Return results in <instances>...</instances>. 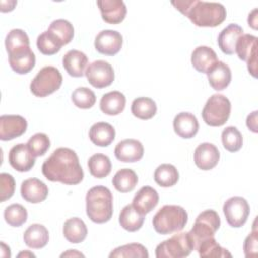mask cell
Wrapping results in <instances>:
<instances>
[{
	"label": "cell",
	"mask_w": 258,
	"mask_h": 258,
	"mask_svg": "<svg viewBox=\"0 0 258 258\" xmlns=\"http://www.w3.org/2000/svg\"><path fill=\"white\" fill-rule=\"evenodd\" d=\"M41 170L44 177L48 180L68 185L78 184L84 178V171L77 153L67 147L55 149L44 160Z\"/></svg>",
	"instance_id": "1"
},
{
	"label": "cell",
	"mask_w": 258,
	"mask_h": 258,
	"mask_svg": "<svg viewBox=\"0 0 258 258\" xmlns=\"http://www.w3.org/2000/svg\"><path fill=\"white\" fill-rule=\"evenodd\" d=\"M171 4L199 27H216L227 16L226 8L218 2L200 0H177Z\"/></svg>",
	"instance_id": "2"
},
{
	"label": "cell",
	"mask_w": 258,
	"mask_h": 258,
	"mask_svg": "<svg viewBox=\"0 0 258 258\" xmlns=\"http://www.w3.org/2000/svg\"><path fill=\"white\" fill-rule=\"evenodd\" d=\"M86 212L94 223L103 224L110 221L113 215V196L111 190L103 185L90 188L86 195Z\"/></svg>",
	"instance_id": "3"
},
{
	"label": "cell",
	"mask_w": 258,
	"mask_h": 258,
	"mask_svg": "<svg viewBox=\"0 0 258 258\" xmlns=\"http://www.w3.org/2000/svg\"><path fill=\"white\" fill-rule=\"evenodd\" d=\"M186 211L177 205H165L158 210L152 219L156 233L168 235L181 231L187 223Z\"/></svg>",
	"instance_id": "4"
},
{
	"label": "cell",
	"mask_w": 258,
	"mask_h": 258,
	"mask_svg": "<svg viewBox=\"0 0 258 258\" xmlns=\"http://www.w3.org/2000/svg\"><path fill=\"white\" fill-rule=\"evenodd\" d=\"M221 226V220L218 213L214 210H206L202 212L196 219L194 227L188 233L192 244V249L204 240L215 237V233Z\"/></svg>",
	"instance_id": "5"
},
{
	"label": "cell",
	"mask_w": 258,
	"mask_h": 258,
	"mask_svg": "<svg viewBox=\"0 0 258 258\" xmlns=\"http://www.w3.org/2000/svg\"><path fill=\"white\" fill-rule=\"evenodd\" d=\"M231 114V103L227 97L221 94L211 96L203 111L202 117L205 123L212 127L223 126Z\"/></svg>",
	"instance_id": "6"
},
{
	"label": "cell",
	"mask_w": 258,
	"mask_h": 258,
	"mask_svg": "<svg viewBox=\"0 0 258 258\" xmlns=\"http://www.w3.org/2000/svg\"><path fill=\"white\" fill-rule=\"evenodd\" d=\"M62 84L60 72L51 66H47L38 71L37 75L30 83V91L35 97L43 98L57 91Z\"/></svg>",
	"instance_id": "7"
},
{
	"label": "cell",
	"mask_w": 258,
	"mask_h": 258,
	"mask_svg": "<svg viewBox=\"0 0 258 258\" xmlns=\"http://www.w3.org/2000/svg\"><path fill=\"white\" fill-rule=\"evenodd\" d=\"M192 250L188 233H178L158 244L155 256L157 258H182L188 256Z\"/></svg>",
	"instance_id": "8"
},
{
	"label": "cell",
	"mask_w": 258,
	"mask_h": 258,
	"mask_svg": "<svg viewBox=\"0 0 258 258\" xmlns=\"http://www.w3.org/2000/svg\"><path fill=\"white\" fill-rule=\"evenodd\" d=\"M223 212L227 223L231 227L240 228L247 222L250 214V206L246 199L236 196L228 199L225 202Z\"/></svg>",
	"instance_id": "9"
},
{
	"label": "cell",
	"mask_w": 258,
	"mask_h": 258,
	"mask_svg": "<svg viewBox=\"0 0 258 258\" xmlns=\"http://www.w3.org/2000/svg\"><path fill=\"white\" fill-rule=\"evenodd\" d=\"M85 75L88 82L97 89H103L110 86L115 79L113 67L108 61L102 59L90 63L86 69Z\"/></svg>",
	"instance_id": "10"
},
{
	"label": "cell",
	"mask_w": 258,
	"mask_h": 258,
	"mask_svg": "<svg viewBox=\"0 0 258 258\" xmlns=\"http://www.w3.org/2000/svg\"><path fill=\"white\" fill-rule=\"evenodd\" d=\"M235 52L241 60L247 62L249 73L256 78L257 73V37L252 34H242L237 40Z\"/></svg>",
	"instance_id": "11"
},
{
	"label": "cell",
	"mask_w": 258,
	"mask_h": 258,
	"mask_svg": "<svg viewBox=\"0 0 258 258\" xmlns=\"http://www.w3.org/2000/svg\"><path fill=\"white\" fill-rule=\"evenodd\" d=\"M123 44V37L116 30L106 29L100 31L95 38V48L105 55L117 54Z\"/></svg>",
	"instance_id": "12"
},
{
	"label": "cell",
	"mask_w": 258,
	"mask_h": 258,
	"mask_svg": "<svg viewBox=\"0 0 258 258\" xmlns=\"http://www.w3.org/2000/svg\"><path fill=\"white\" fill-rule=\"evenodd\" d=\"M9 164L19 172L29 171L35 163V156L24 143H18L9 150Z\"/></svg>",
	"instance_id": "13"
},
{
	"label": "cell",
	"mask_w": 258,
	"mask_h": 258,
	"mask_svg": "<svg viewBox=\"0 0 258 258\" xmlns=\"http://www.w3.org/2000/svg\"><path fill=\"white\" fill-rule=\"evenodd\" d=\"M8 59L11 69L19 74L29 73L35 66V55L30 46H23L8 52Z\"/></svg>",
	"instance_id": "14"
},
{
	"label": "cell",
	"mask_w": 258,
	"mask_h": 258,
	"mask_svg": "<svg viewBox=\"0 0 258 258\" xmlns=\"http://www.w3.org/2000/svg\"><path fill=\"white\" fill-rule=\"evenodd\" d=\"M27 129L26 120L19 115H2L0 117V139L11 140L21 136Z\"/></svg>",
	"instance_id": "15"
},
{
	"label": "cell",
	"mask_w": 258,
	"mask_h": 258,
	"mask_svg": "<svg viewBox=\"0 0 258 258\" xmlns=\"http://www.w3.org/2000/svg\"><path fill=\"white\" fill-rule=\"evenodd\" d=\"M194 160L202 170L213 169L220 160V151L213 143H201L195 150Z\"/></svg>",
	"instance_id": "16"
},
{
	"label": "cell",
	"mask_w": 258,
	"mask_h": 258,
	"mask_svg": "<svg viewBox=\"0 0 258 258\" xmlns=\"http://www.w3.org/2000/svg\"><path fill=\"white\" fill-rule=\"evenodd\" d=\"M114 153L116 158L122 162H136L143 157L144 148L140 141L128 138L116 145Z\"/></svg>",
	"instance_id": "17"
},
{
	"label": "cell",
	"mask_w": 258,
	"mask_h": 258,
	"mask_svg": "<svg viewBox=\"0 0 258 258\" xmlns=\"http://www.w3.org/2000/svg\"><path fill=\"white\" fill-rule=\"evenodd\" d=\"M97 5L101 11L102 18L110 24L122 22L126 16L127 8L122 0H99Z\"/></svg>",
	"instance_id": "18"
},
{
	"label": "cell",
	"mask_w": 258,
	"mask_h": 258,
	"mask_svg": "<svg viewBox=\"0 0 258 258\" xmlns=\"http://www.w3.org/2000/svg\"><path fill=\"white\" fill-rule=\"evenodd\" d=\"M20 194L26 202L37 204L46 199L48 195V187L40 179L32 177L22 181Z\"/></svg>",
	"instance_id": "19"
},
{
	"label": "cell",
	"mask_w": 258,
	"mask_h": 258,
	"mask_svg": "<svg viewBox=\"0 0 258 258\" xmlns=\"http://www.w3.org/2000/svg\"><path fill=\"white\" fill-rule=\"evenodd\" d=\"M191 64L200 73L208 74L219 61L213 48L209 46H198L191 53Z\"/></svg>",
	"instance_id": "20"
},
{
	"label": "cell",
	"mask_w": 258,
	"mask_h": 258,
	"mask_svg": "<svg viewBox=\"0 0 258 258\" xmlns=\"http://www.w3.org/2000/svg\"><path fill=\"white\" fill-rule=\"evenodd\" d=\"M62 66L70 76L80 78L85 75L88 66V57L83 51L71 49L63 55Z\"/></svg>",
	"instance_id": "21"
},
{
	"label": "cell",
	"mask_w": 258,
	"mask_h": 258,
	"mask_svg": "<svg viewBox=\"0 0 258 258\" xmlns=\"http://www.w3.org/2000/svg\"><path fill=\"white\" fill-rule=\"evenodd\" d=\"M159 196L151 186H142L134 196L132 205L142 215L150 213L158 204Z\"/></svg>",
	"instance_id": "22"
},
{
	"label": "cell",
	"mask_w": 258,
	"mask_h": 258,
	"mask_svg": "<svg viewBox=\"0 0 258 258\" xmlns=\"http://www.w3.org/2000/svg\"><path fill=\"white\" fill-rule=\"evenodd\" d=\"M174 132L181 138H191L199 131V122L196 116L188 112H181L173 119Z\"/></svg>",
	"instance_id": "23"
},
{
	"label": "cell",
	"mask_w": 258,
	"mask_h": 258,
	"mask_svg": "<svg viewBox=\"0 0 258 258\" xmlns=\"http://www.w3.org/2000/svg\"><path fill=\"white\" fill-rule=\"evenodd\" d=\"M243 34V28L236 24L231 23L224 28L218 36V45L220 49L226 54H234L237 40Z\"/></svg>",
	"instance_id": "24"
},
{
	"label": "cell",
	"mask_w": 258,
	"mask_h": 258,
	"mask_svg": "<svg viewBox=\"0 0 258 258\" xmlns=\"http://www.w3.org/2000/svg\"><path fill=\"white\" fill-rule=\"evenodd\" d=\"M210 86L216 91L226 89L232 80L231 69L224 61H218L217 64L207 74Z\"/></svg>",
	"instance_id": "25"
},
{
	"label": "cell",
	"mask_w": 258,
	"mask_h": 258,
	"mask_svg": "<svg viewBox=\"0 0 258 258\" xmlns=\"http://www.w3.org/2000/svg\"><path fill=\"white\" fill-rule=\"evenodd\" d=\"M126 98L124 94L119 91L109 92L101 98L100 109L101 111L110 116H116L122 113L125 109Z\"/></svg>",
	"instance_id": "26"
},
{
	"label": "cell",
	"mask_w": 258,
	"mask_h": 258,
	"mask_svg": "<svg viewBox=\"0 0 258 258\" xmlns=\"http://www.w3.org/2000/svg\"><path fill=\"white\" fill-rule=\"evenodd\" d=\"M114 127L106 122L95 123L89 130L90 140L97 146L106 147L115 139Z\"/></svg>",
	"instance_id": "27"
},
{
	"label": "cell",
	"mask_w": 258,
	"mask_h": 258,
	"mask_svg": "<svg viewBox=\"0 0 258 258\" xmlns=\"http://www.w3.org/2000/svg\"><path fill=\"white\" fill-rule=\"evenodd\" d=\"M49 240L47 229L41 224L30 225L23 234V241L29 248L40 249L46 246Z\"/></svg>",
	"instance_id": "28"
},
{
	"label": "cell",
	"mask_w": 258,
	"mask_h": 258,
	"mask_svg": "<svg viewBox=\"0 0 258 258\" xmlns=\"http://www.w3.org/2000/svg\"><path fill=\"white\" fill-rule=\"evenodd\" d=\"M64 238L73 244L83 242L88 234V229L84 221L78 217L68 219L62 228Z\"/></svg>",
	"instance_id": "29"
},
{
	"label": "cell",
	"mask_w": 258,
	"mask_h": 258,
	"mask_svg": "<svg viewBox=\"0 0 258 258\" xmlns=\"http://www.w3.org/2000/svg\"><path fill=\"white\" fill-rule=\"evenodd\" d=\"M144 216L139 213L133 205L125 206L119 215V223L123 229L128 232L138 231L144 222Z\"/></svg>",
	"instance_id": "30"
},
{
	"label": "cell",
	"mask_w": 258,
	"mask_h": 258,
	"mask_svg": "<svg viewBox=\"0 0 258 258\" xmlns=\"http://www.w3.org/2000/svg\"><path fill=\"white\" fill-rule=\"evenodd\" d=\"M89 171L96 178H104L108 176L112 169L110 158L103 153H96L88 160Z\"/></svg>",
	"instance_id": "31"
},
{
	"label": "cell",
	"mask_w": 258,
	"mask_h": 258,
	"mask_svg": "<svg viewBox=\"0 0 258 258\" xmlns=\"http://www.w3.org/2000/svg\"><path fill=\"white\" fill-rule=\"evenodd\" d=\"M137 182L138 177L130 168H122L118 170L112 179L114 187L120 192L132 191L137 185Z\"/></svg>",
	"instance_id": "32"
},
{
	"label": "cell",
	"mask_w": 258,
	"mask_h": 258,
	"mask_svg": "<svg viewBox=\"0 0 258 258\" xmlns=\"http://www.w3.org/2000/svg\"><path fill=\"white\" fill-rule=\"evenodd\" d=\"M157 111L155 102L147 97H139L133 100L131 105V113L138 119L149 120Z\"/></svg>",
	"instance_id": "33"
},
{
	"label": "cell",
	"mask_w": 258,
	"mask_h": 258,
	"mask_svg": "<svg viewBox=\"0 0 258 258\" xmlns=\"http://www.w3.org/2000/svg\"><path fill=\"white\" fill-rule=\"evenodd\" d=\"M178 171L172 164H161L154 171V180L159 186L162 187L173 186L178 181Z\"/></svg>",
	"instance_id": "34"
},
{
	"label": "cell",
	"mask_w": 258,
	"mask_h": 258,
	"mask_svg": "<svg viewBox=\"0 0 258 258\" xmlns=\"http://www.w3.org/2000/svg\"><path fill=\"white\" fill-rule=\"evenodd\" d=\"M47 30L56 37L61 45L70 43L74 37L73 24L66 19L53 20Z\"/></svg>",
	"instance_id": "35"
},
{
	"label": "cell",
	"mask_w": 258,
	"mask_h": 258,
	"mask_svg": "<svg viewBox=\"0 0 258 258\" xmlns=\"http://www.w3.org/2000/svg\"><path fill=\"white\" fill-rule=\"evenodd\" d=\"M200 257H232L231 253L223 248L215 239V237L202 241L196 248Z\"/></svg>",
	"instance_id": "36"
},
{
	"label": "cell",
	"mask_w": 258,
	"mask_h": 258,
	"mask_svg": "<svg viewBox=\"0 0 258 258\" xmlns=\"http://www.w3.org/2000/svg\"><path fill=\"white\" fill-rule=\"evenodd\" d=\"M147 249L139 243L126 244L115 248L110 254V258H148Z\"/></svg>",
	"instance_id": "37"
},
{
	"label": "cell",
	"mask_w": 258,
	"mask_h": 258,
	"mask_svg": "<svg viewBox=\"0 0 258 258\" xmlns=\"http://www.w3.org/2000/svg\"><path fill=\"white\" fill-rule=\"evenodd\" d=\"M222 143L224 148L230 152L240 150L243 145L241 132L234 126L226 127L222 132Z\"/></svg>",
	"instance_id": "38"
},
{
	"label": "cell",
	"mask_w": 258,
	"mask_h": 258,
	"mask_svg": "<svg viewBox=\"0 0 258 258\" xmlns=\"http://www.w3.org/2000/svg\"><path fill=\"white\" fill-rule=\"evenodd\" d=\"M36 45L38 50L44 55H52L59 51L62 46L56 37L51 34L48 30L42 32L38 35L36 40Z\"/></svg>",
	"instance_id": "39"
},
{
	"label": "cell",
	"mask_w": 258,
	"mask_h": 258,
	"mask_svg": "<svg viewBox=\"0 0 258 258\" xmlns=\"http://www.w3.org/2000/svg\"><path fill=\"white\" fill-rule=\"evenodd\" d=\"M5 222L11 227H20L27 220V211L20 204H12L4 210Z\"/></svg>",
	"instance_id": "40"
},
{
	"label": "cell",
	"mask_w": 258,
	"mask_h": 258,
	"mask_svg": "<svg viewBox=\"0 0 258 258\" xmlns=\"http://www.w3.org/2000/svg\"><path fill=\"white\" fill-rule=\"evenodd\" d=\"M72 101L78 108L90 109L96 103V95L91 89L87 87H80L73 92Z\"/></svg>",
	"instance_id": "41"
},
{
	"label": "cell",
	"mask_w": 258,
	"mask_h": 258,
	"mask_svg": "<svg viewBox=\"0 0 258 258\" xmlns=\"http://www.w3.org/2000/svg\"><path fill=\"white\" fill-rule=\"evenodd\" d=\"M23 46H29V38L26 32L18 28L10 30L5 38V47L7 52Z\"/></svg>",
	"instance_id": "42"
},
{
	"label": "cell",
	"mask_w": 258,
	"mask_h": 258,
	"mask_svg": "<svg viewBox=\"0 0 258 258\" xmlns=\"http://www.w3.org/2000/svg\"><path fill=\"white\" fill-rule=\"evenodd\" d=\"M26 145L35 157L42 156L48 150V148L50 146V140L45 133L39 132V133H35L34 135H32L28 139Z\"/></svg>",
	"instance_id": "43"
},
{
	"label": "cell",
	"mask_w": 258,
	"mask_h": 258,
	"mask_svg": "<svg viewBox=\"0 0 258 258\" xmlns=\"http://www.w3.org/2000/svg\"><path fill=\"white\" fill-rule=\"evenodd\" d=\"M15 190V180L9 173L0 174V201L4 202L10 199Z\"/></svg>",
	"instance_id": "44"
},
{
	"label": "cell",
	"mask_w": 258,
	"mask_h": 258,
	"mask_svg": "<svg viewBox=\"0 0 258 258\" xmlns=\"http://www.w3.org/2000/svg\"><path fill=\"white\" fill-rule=\"evenodd\" d=\"M257 229L254 223V227L252 232L247 236L245 239L243 249L244 254L246 257H255L257 256V250H258V239H257Z\"/></svg>",
	"instance_id": "45"
},
{
	"label": "cell",
	"mask_w": 258,
	"mask_h": 258,
	"mask_svg": "<svg viewBox=\"0 0 258 258\" xmlns=\"http://www.w3.org/2000/svg\"><path fill=\"white\" fill-rule=\"evenodd\" d=\"M257 111H254L251 115H249L247 117V121H246V124H247V127L252 130L253 132H257Z\"/></svg>",
	"instance_id": "46"
},
{
	"label": "cell",
	"mask_w": 258,
	"mask_h": 258,
	"mask_svg": "<svg viewBox=\"0 0 258 258\" xmlns=\"http://www.w3.org/2000/svg\"><path fill=\"white\" fill-rule=\"evenodd\" d=\"M248 23L252 28L257 29V9L256 8L249 14Z\"/></svg>",
	"instance_id": "47"
},
{
	"label": "cell",
	"mask_w": 258,
	"mask_h": 258,
	"mask_svg": "<svg viewBox=\"0 0 258 258\" xmlns=\"http://www.w3.org/2000/svg\"><path fill=\"white\" fill-rule=\"evenodd\" d=\"M74 257V256H82V257H84V254H82L81 252H78V251H76V250H69V251H67V252H64V253H62L61 255H60V257Z\"/></svg>",
	"instance_id": "48"
},
{
	"label": "cell",
	"mask_w": 258,
	"mask_h": 258,
	"mask_svg": "<svg viewBox=\"0 0 258 258\" xmlns=\"http://www.w3.org/2000/svg\"><path fill=\"white\" fill-rule=\"evenodd\" d=\"M22 256H24V257H27V256L28 257H35V255L31 252H21V253L18 254V257H22Z\"/></svg>",
	"instance_id": "49"
}]
</instances>
